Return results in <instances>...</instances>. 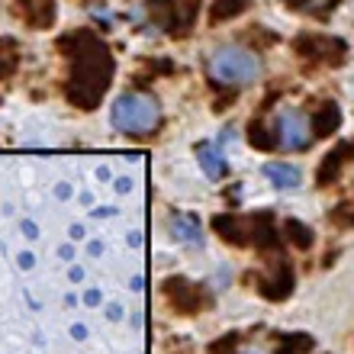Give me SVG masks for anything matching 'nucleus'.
<instances>
[{
  "mask_svg": "<svg viewBox=\"0 0 354 354\" xmlns=\"http://www.w3.org/2000/svg\"><path fill=\"white\" fill-rule=\"evenodd\" d=\"M171 232H174L177 242L190 245V248H200L203 245V232H200V225L194 219H187V216H177L174 223H171Z\"/></svg>",
  "mask_w": 354,
  "mask_h": 354,
  "instance_id": "obj_4",
  "label": "nucleus"
},
{
  "mask_svg": "<svg viewBox=\"0 0 354 354\" xmlns=\"http://www.w3.org/2000/svg\"><path fill=\"white\" fill-rule=\"evenodd\" d=\"M209 75H213L216 84L245 87V84H254L264 75V62L252 48L223 46V48H216L213 58H209Z\"/></svg>",
  "mask_w": 354,
  "mask_h": 354,
  "instance_id": "obj_1",
  "label": "nucleus"
},
{
  "mask_svg": "<svg viewBox=\"0 0 354 354\" xmlns=\"http://www.w3.org/2000/svg\"><path fill=\"white\" fill-rule=\"evenodd\" d=\"M200 165H203V171L209 177H223V171H225L223 155L216 149H209V145H200Z\"/></svg>",
  "mask_w": 354,
  "mask_h": 354,
  "instance_id": "obj_6",
  "label": "nucleus"
},
{
  "mask_svg": "<svg viewBox=\"0 0 354 354\" xmlns=\"http://www.w3.org/2000/svg\"><path fill=\"white\" fill-rule=\"evenodd\" d=\"M161 122V106L149 93H126L113 106V126L129 136H145Z\"/></svg>",
  "mask_w": 354,
  "mask_h": 354,
  "instance_id": "obj_2",
  "label": "nucleus"
},
{
  "mask_svg": "<svg viewBox=\"0 0 354 354\" xmlns=\"http://www.w3.org/2000/svg\"><path fill=\"white\" fill-rule=\"evenodd\" d=\"M264 174L274 180V187H280V190H293V187L299 184V171L293 168V165H277V161H270V165H264Z\"/></svg>",
  "mask_w": 354,
  "mask_h": 354,
  "instance_id": "obj_5",
  "label": "nucleus"
},
{
  "mask_svg": "<svg viewBox=\"0 0 354 354\" xmlns=\"http://www.w3.org/2000/svg\"><path fill=\"white\" fill-rule=\"evenodd\" d=\"M274 132H277V142L283 149L290 151H299V149H309L313 145V122L306 120V113L297 110V106H283L277 113V120H274Z\"/></svg>",
  "mask_w": 354,
  "mask_h": 354,
  "instance_id": "obj_3",
  "label": "nucleus"
}]
</instances>
